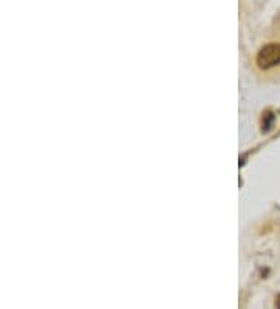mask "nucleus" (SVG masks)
Returning <instances> with one entry per match:
<instances>
[{"instance_id":"obj_1","label":"nucleus","mask_w":280,"mask_h":309,"mask_svg":"<svg viewBox=\"0 0 280 309\" xmlns=\"http://www.w3.org/2000/svg\"><path fill=\"white\" fill-rule=\"evenodd\" d=\"M255 64L261 70H269L280 66V44L269 42L261 47L255 57Z\"/></svg>"},{"instance_id":"obj_2","label":"nucleus","mask_w":280,"mask_h":309,"mask_svg":"<svg viewBox=\"0 0 280 309\" xmlns=\"http://www.w3.org/2000/svg\"><path fill=\"white\" fill-rule=\"evenodd\" d=\"M274 119H275V116H274L272 113H269V111L263 113V117H261V130H263L265 133L269 131V130L272 128Z\"/></svg>"},{"instance_id":"obj_3","label":"nucleus","mask_w":280,"mask_h":309,"mask_svg":"<svg viewBox=\"0 0 280 309\" xmlns=\"http://www.w3.org/2000/svg\"><path fill=\"white\" fill-rule=\"evenodd\" d=\"M274 306H275V309H280V294L275 297V303H274Z\"/></svg>"}]
</instances>
